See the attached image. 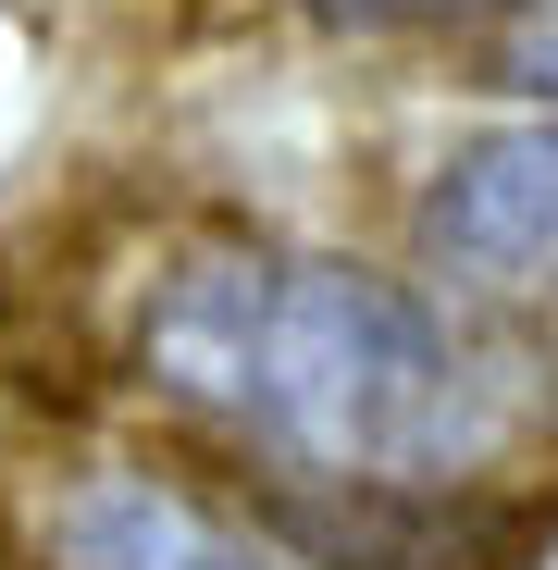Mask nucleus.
<instances>
[{
	"mask_svg": "<svg viewBox=\"0 0 558 570\" xmlns=\"http://www.w3.org/2000/svg\"><path fill=\"white\" fill-rule=\"evenodd\" d=\"M261 533L298 570H509L521 509L472 484H298Z\"/></svg>",
	"mask_w": 558,
	"mask_h": 570,
	"instance_id": "obj_2",
	"label": "nucleus"
},
{
	"mask_svg": "<svg viewBox=\"0 0 558 570\" xmlns=\"http://www.w3.org/2000/svg\"><path fill=\"white\" fill-rule=\"evenodd\" d=\"M422 248L447 273H472V285L546 273L558 261V112L447 149V174L422 186Z\"/></svg>",
	"mask_w": 558,
	"mask_h": 570,
	"instance_id": "obj_3",
	"label": "nucleus"
},
{
	"mask_svg": "<svg viewBox=\"0 0 558 570\" xmlns=\"http://www.w3.org/2000/svg\"><path fill=\"white\" fill-rule=\"evenodd\" d=\"M323 26H472V13H509V0H311Z\"/></svg>",
	"mask_w": 558,
	"mask_h": 570,
	"instance_id": "obj_5",
	"label": "nucleus"
},
{
	"mask_svg": "<svg viewBox=\"0 0 558 570\" xmlns=\"http://www.w3.org/2000/svg\"><path fill=\"white\" fill-rule=\"evenodd\" d=\"M50 546H62V570H298L261 521L199 509L161 471H87L50 521Z\"/></svg>",
	"mask_w": 558,
	"mask_h": 570,
	"instance_id": "obj_4",
	"label": "nucleus"
},
{
	"mask_svg": "<svg viewBox=\"0 0 558 570\" xmlns=\"http://www.w3.org/2000/svg\"><path fill=\"white\" fill-rule=\"evenodd\" d=\"M149 385L261 434L311 484H459L497 434V397L398 273L360 261H186L137 323Z\"/></svg>",
	"mask_w": 558,
	"mask_h": 570,
	"instance_id": "obj_1",
	"label": "nucleus"
}]
</instances>
